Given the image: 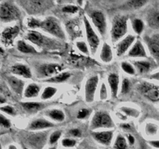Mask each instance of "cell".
Instances as JSON below:
<instances>
[{"instance_id": "6da1fadb", "label": "cell", "mask_w": 159, "mask_h": 149, "mask_svg": "<svg viewBox=\"0 0 159 149\" xmlns=\"http://www.w3.org/2000/svg\"><path fill=\"white\" fill-rule=\"evenodd\" d=\"M26 39L39 47H43L48 50L60 47V44H59L60 43H58L57 40L45 37L43 34L35 30L29 31L26 34Z\"/></svg>"}, {"instance_id": "7a4b0ae2", "label": "cell", "mask_w": 159, "mask_h": 149, "mask_svg": "<svg viewBox=\"0 0 159 149\" xmlns=\"http://www.w3.org/2000/svg\"><path fill=\"white\" fill-rule=\"evenodd\" d=\"M19 5L22 6L29 14H37L44 12L53 6L51 1H39V0H30V1H19Z\"/></svg>"}, {"instance_id": "3957f363", "label": "cell", "mask_w": 159, "mask_h": 149, "mask_svg": "<svg viewBox=\"0 0 159 149\" xmlns=\"http://www.w3.org/2000/svg\"><path fill=\"white\" fill-rule=\"evenodd\" d=\"M21 12L19 8L10 2H2L0 4V18L2 23H9L20 20Z\"/></svg>"}, {"instance_id": "277c9868", "label": "cell", "mask_w": 159, "mask_h": 149, "mask_svg": "<svg viewBox=\"0 0 159 149\" xmlns=\"http://www.w3.org/2000/svg\"><path fill=\"white\" fill-rule=\"evenodd\" d=\"M127 16H116L113 20V25L111 29V39L113 42L117 41L122 38L127 31Z\"/></svg>"}, {"instance_id": "5b68a950", "label": "cell", "mask_w": 159, "mask_h": 149, "mask_svg": "<svg viewBox=\"0 0 159 149\" xmlns=\"http://www.w3.org/2000/svg\"><path fill=\"white\" fill-rule=\"evenodd\" d=\"M40 28L54 37L62 39V40L65 39V32L61 26L58 20L54 17H48L44 20L41 21Z\"/></svg>"}, {"instance_id": "8992f818", "label": "cell", "mask_w": 159, "mask_h": 149, "mask_svg": "<svg viewBox=\"0 0 159 149\" xmlns=\"http://www.w3.org/2000/svg\"><path fill=\"white\" fill-rule=\"evenodd\" d=\"M114 127L113 120L107 112H96L91 121L92 130L98 128H111Z\"/></svg>"}, {"instance_id": "52a82bcc", "label": "cell", "mask_w": 159, "mask_h": 149, "mask_svg": "<svg viewBox=\"0 0 159 149\" xmlns=\"http://www.w3.org/2000/svg\"><path fill=\"white\" fill-rule=\"evenodd\" d=\"M141 94L152 102H159V86L149 82H142L139 85Z\"/></svg>"}, {"instance_id": "ba28073f", "label": "cell", "mask_w": 159, "mask_h": 149, "mask_svg": "<svg viewBox=\"0 0 159 149\" xmlns=\"http://www.w3.org/2000/svg\"><path fill=\"white\" fill-rule=\"evenodd\" d=\"M84 24H85V33H86L88 43L90 46V50L92 51V54H96V51H97L98 47H99L100 40H99V37H98L97 34L94 31L93 28L92 27L89 21L87 20L85 16L84 17Z\"/></svg>"}, {"instance_id": "9c48e42d", "label": "cell", "mask_w": 159, "mask_h": 149, "mask_svg": "<svg viewBox=\"0 0 159 149\" xmlns=\"http://www.w3.org/2000/svg\"><path fill=\"white\" fill-rule=\"evenodd\" d=\"M144 42L147 44L151 55L159 65V33L144 37Z\"/></svg>"}, {"instance_id": "30bf717a", "label": "cell", "mask_w": 159, "mask_h": 149, "mask_svg": "<svg viewBox=\"0 0 159 149\" xmlns=\"http://www.w3.org/2000/svg\"><path fill=\"white\" fill-rule=\"evenodd\" d=\"M89 15L99 34L102 36L105 35L107 33V20L103 12L99 10H93L90 12Z\"/></svg>"}, {"instance_id": "8fae6325", "label": "cell", "mask_w": 159, "mask_h": 149, "mask_svg": "<svg viewBox=\"0 0 159 149\" xmlns=\"http://www.w3.org/2000/svg\"><path fill=\"white\" fill-rule=\"evenodd\" d=\"M62 70V67L58 64H43L40 65L37 69V73L40 78L54 77Z\"/></svg>"}, {"instance_id": "7c38bea8", "label": "cell", "mask_w": 159, "mask_h": 149, "mask_svg": "<svg viewBox=\"0 0 159 149\" xmlns=\"http://www.w3.org/2000/svg\"><path fill=\"white\" fill-rule=\"evenodd\" d=\"M46 138L45 133H31L26 138V144L31 149H42L46 142Z\"/></svg>"}, {"instance_id": "4fadbf2b", "label": "cell", "mask_w": 159, "mask_h": 149, "mask_svg": "<svg viewBox=\"0 0 159 149\" xmlns=\"http://www.w3.org/2000/svg\"><path fill=\"white\" fill-rule=\"evenodd\" d=\"M20 27L18 26H14L12 27L10 26V27L6 28L2 31V43L6 45V46H9V45L12 44L14 39L16 38V37L20 33Z\"/></svg>"}, {"instance_id": "5bb4252c", "label": "cell", "mask_w": 159, "mask_h": 149, "mask_svg": "<svg viewBox=\"0 0 159 149\" xmlns=\"http://www.w3.org/2000/svg\"><path fill=\"white\" fill-rule=\"evenodd\" d=\"M99 78L97 75L93 76L89 78L85 84V100L89 102H91L94 100L95 93L97 88Z\"/></svg>"}, {"instance_id": "9a60e30c", "label": "cell", "mask_w": 159, "mask_h": 149, "mask_svg": "<svg viewBox=\"0 0 159 149\" xmlns=\"http://www.w3.org/2000/svg\"><path fill=\"white\" fill-rule=\"evenodd\" d=\"M146 20L148 26L152 29L159 30V7L150 9L147 14Z\"/></svg>"}, {"instance_id": "2e32d148", "label": "cell", "mask_w": 159, "mask_h": 149, "mask_svg": "<svg viewBox=\"0 0 159 149\" xmlns=\"http://www.w3.org/2000/svg\"><path fill=\"white\" fill-rule=\"evenodd\" d=\"M93 138L97 142L100 143L103 145H110L113 139V131H100V132H93L92 133Z\"/></svg>"}, {"instance_id": "e0dca14e", "label": "cell", "mask_w": 159, "mask_h": 149, "mask_svg": "<svg viewBox=\"0 0 159 149\" xmlns=\"http://www.w3.org/2000/svg\"><path fill=\"white\" fill-rule=\"evenodd\" d=\"M134 40L135 37L133 35H128L124 40H121L118 43L117 47H116V54H117V56H119V57L122 56L129 49V47L131 46Z\"/></svg>"}, {"instance_id": "ac0fdd59", "label": "cell", "mask_w": 159, "mask_h": 149, "mask_svg": "<svg viewBox=\"0 0 159 149\" xmlns=\"http://www.w3.org/2000/svg\"><path fill=\"white\" fill-rule=\"evenodd\" d=\"M11 71L13 74L22 76V77L26 78V79L32 78V73H31L29 67L25 65H22V64H16V65H13L12 67Z\"/></svg>"}, {"instance_id": "d6986e66", "label": "cell", "mask_w": 159, "mask_h": 149, "mask_svg": "<svg viewBox=\"0 0 159 149\" xmlns=\"http://www.w3.org/2000/svg\"><path fill=\"white\" fill-rule=\"evenodd\" d=\"M8 84L9 86L11 87L12 90L15 92L16 94H22L23 91V87H24V82L19 79L17 78L13 77V76H10V77L6 78Z\"/></svg>"}, {"instance_id": "ffe728a7", "label": "cell", "mask_w": 159, "mask_h": 149, "mask_svg": "<svg viewBox=\"0 0 159 149\" xmlns=\"http://www.w3.org/2000/svg\"><path fill=\"white\" fill-rule=\"evenodd\" d=\"M129 57H147V53H146L145 49L144 46L141 43L140 40H137L136 43L134 44L131 49L130 50L128 53Z\"/></svg>"}, {"instance_id": "44dd1931", "label": "cell", "mask_w": 159, "mask_h": 149, "mask_svg": "<svg viewBox=\"0 0 159 149\" xmlns=\"http://www.w3.org/2000/svg\"><path fill=\"white\" fill-rule=\"evenodd\" d=\"M54 124L50 121L47 120L45 119H37L35 120L32 121L30 124L28 128L30 130H41V129L49 128V127H54Z\"/></svg>"}, {"instance_id": "7402d4cb", "label": "cell", "mask_w": 159, "mask_h": 149, "mask_svg": "<svg viewBox=\"0 0 159 149\" xmlns=\"http://www.w3.org/2000/svg\"><path fill=\"white\" fill-rule=\"evenodd\" d=\"M67 30L69 33L70 35L73 37H77L79 36L82 35V30L80 29L79 23L76 20L70 21L67 23Z\"/></svg>"}, {"instance_id": "603a6c76", "label": "cell", "mask_w": 159, "mask_h": 149, "mask_svg": "<svg viewBox=\"0 0 159 149\" xmlns=\"http://www.w3.org/2000/svg\"><path fill=\"white\" fill-rule=\"evenodd\" d=\"M21 106L23 107V110L29 113H36L41 110L42 108L45 106L43 103L36 102H21Z\"/></svg>"}, {"instance_id": "cb8c5ba5", "label": "cell", "mask_w": 159, "mask_h": 149, "mask_svg": "<svg viewBox=\"0 0 159 149\" xmlns=\"http://www.w3.org/2000/svg\"><path fill=\"white\" fill-rule=\"evenodd\" d=\"M100 58L105 63H109L113 59V52L111 47L107 43H104L102 45V51L100 54Z\"/></svg>"}, {"instance_id": "d4e9b609", "label": "cell", "mask_w": 159, "mask_h": 149, "mask_svg": "<svg viewBox=\"0 0 159 149\" xmlns=\"http://www.w3.org/2000/svg\"><path fill=\"white\" fill-rule=\"evenodd\" d=\"M108 82L110 85V90L113 96L116 97L118 93V85H119V76L116 74H110L108 77Z\"/></svg>"}, {"instance_id": "484cf974", "label": "cell", "mask_w": 159, "mask_h": 149, "mask_svg": "<svg viewBox=\"0 0 159 149\" xmlns=\"http://www.w3.org/2000/svg\"><path fill=\"white\" fill-rule=\"evenodd\" d=\"M17 49L19 51L24 54H37V51L31 45L28 44L24 40H19L17 42Z\"/></svg>"}, {"instance_id": "4316f807", "label": "cell", "mask_w": 159, "mask_h": 149, "mask_svg": "<svg viewBox=\"0 0 159 149\" xmlns=\"http://www.w3.org/2000/svg\"><path fill=\"white\" fill-rule=\"evenodd\" d=\"M40 88L39 85L32 83L30 84L24 91V96L26 98H34L38 96Z\"/></svg>"}, {"instance_id": "83f0119b", "label": "cell", "mask_w": 159, "mask_h": 149, "mask_svg": "<svg viewBox=\"0 0 159 149\" xmlns=\"http://www.w3.org/2000/svg\"><path fill=\"white\" fill-rule=\"evenodd\" d=\"M134 65L140 74L147 73L151 68V63L147 61H134Z\"/></svg>"}, {"instance_id": "f1b7e54d", "label": "cell", "mask_w": 159, "mask_h": 149, "mask_svg": "<svg viewBox=\"0 0 159 149\" xmlns=\"http://www.w3.org/2000/svg\"><path fill=\"white\" fill-rule=\"evenodd\" d=\"M71 62L74 65L77 66H84V65H88L89 64H93L92 60H90L89 57H84L82 55H71Z\"/></svg>"}, {"instance_id": "f546056e", "label": "cell", "mask_w": 159, "mask_h": 149, "mask_svg": "<svg viewBox=\"0 0 159 149\" xmlns=\"http://www.w3.org/2000/svg\"><path fill=\"white\" fill-rule=\"evenodd\" d=\"M70 76H71V74H70V73L62 72L57 74V75L54 76V77L50 78L49 79H47L45 82H51V83H60V82H65V81H66Z\"/></svg>"}, {"instance_id": "4dcf8cb0", "label": "cell", "mask_w": 159, "mask_h": 149, "mask_svg": "<svg viewBox=\"0 0 159 149\" xmlns=\"http://www.w3.org/2000/svg\"><path fill=\"white\" fill-rule=\"evenodd\" d=\"M47 115L52 120L59 121V122L63 121L65 118V113L60 110H51L47 113Z\"/></svg>"}, {"instance_id": "1f68e13d", "label": "cell", "mask_w": 159, "mask_h": 149, "mask_svg": "<svg viewBox=\"0 0 159 149\" xmlns=\"http://www.w3.org/2000/svg\"><path fill=\"white\" fill-rule=\"evenodd\" d=\"M132 27L137 34H141L144 30V22L140 19H134L132 20Z\"/></svg>"}, {"instance_id": "d6a6232c", "label": "cell", "mask_w": 159, "mask_h": 149, "mask_svg": "<svg viewBox=\"0 0 159 149\" xmlns=\"http://www.w3.org/2000/svg\"><path fill=\"white\" fill-rule=\"evenodd\" d=\"M114 149H127V143L125 138L118 135L114 143Z\"/></svg>"}, {"instance_id": "836d02e7", "label": "cell", "mask_w": 159, "mask_h": 149, "mask_svg": "<svg viewBox=\"0 0 159 149\" xmlns=\"http://www.w3.org/2000/svg\"><path fill=\"white\" fill-rule=\"evenodd\" d=\"M57 93V88H53V87H47L44 90H43V93L41 95L42 99H51L53 96L55 95Z\"/></svg>"}, {"instance_id": "e575fe53", "label": "cell", "mask_w": 159, "mask_h": 149, "mask_svg": "<svg viewBox=\"0 0 159 149\" xmlns=\"http://www.w3.org/2000/svg\"><path fill=\"white\" fill-rule=\"evenodd\" d=\"M146 3H147L146 1H136V0H134V1L127 2L125 6L129 9H139Z\"/></svg>"}, {"instance_id": "d590c367", "label": "cell", "mask_w": 159, "mask_h": 149, "mask_svg": "<svg viewBox=\"0 0 159 149\" xmlns=\"http://www.w3.org/2000/svg\"><path fill=\"white\" fill-rule=\"evenodd\" d=\"M121 68H122V69L124 70L126 73H127V74H134L135 73H136V70L134 68L133 65L127 63V62L126 61L122 62V64H121Z\"/></svg>"}, {"instance_id": "8d00e7d4", "label": "cell", "mask_w": 159, "mask_h": 149, "mask_svg": "<svg viewBox=\"0 0 159 149\" xmlns=\"http://www.w3.org/2000/svg\"><path fill=\"white\" fill-rule=\"evenodd\" d=\"M40 24H41V21L37 19L31 17L28 20L27 25L28 27L31 28V29H36V28H40Z\"/></svg>"}, {"instance_id": "74e56055", "label": "cell", "mask_w": 159, "mask_h": 149, "mask_svg": "<svg viewBox=\"0 0 159 149\" xmlns=\"http://www.w3.org/2000/svg\"><path fill=\"white\" fill-rule=\"evenodd\" d=\"M61 136V130H56V131L53 132L52 133L50 136V144H54L57 141L59 140V138Z\"/></svg>"}, {"instance_id": "f35d334b", "label": "cell", "mask_w": 159, "mask_h": 149, "mask_svg": "<svg viewBox=\"0 0 159 149\" xmlns=\"http://www.w3.org/2000/svg\"><path fill=\"white\" fill-rule=\"evenodd\" d=\"M76 47L78 49L81 51V52L84 53L85 54L89 55V50L88 47H87L86 43L84 41H78L76 42Z\"/></svg>"}, {"instance_id": "ab89813d", "label": "cell", "mask_w": 159, "mask_h": 149, "mask_svg": "<svg viewBox=\"0 0 159 149\" xmlns=\"http://www.w3.org/2000/svg\"><path fill=\"white\" fill-rule=\"evenodd\" d=\"M61 144L65 147H72L76 144V141L71 138H64L61 141Z\"/></svg>"}, {"instance_id": "60d3db41", "label": "cell", "mask_w": 159, "mask_h": 149, "mask_svg": "<svg viewBox=\"0 0 159 149\" xmlns=\"http://www.w3.org/2000/svg\"><path fill=\"white\" fill-rule=\"evenodd\" d=\"M78 10H79L78 6H73V5H68L62 9L63 12H68V13H75Z\"/></svg>"}, {"instance_id": "b9f144b4", "label": "cell", "mask_w": 159, "mask_h": 149, "mask_svg": "<svg viewBox=\"0 0 159 149\" xmlns=\"http://www.w3.org/2000/svg\"><path fill=\"white\" fill-rule=\"evenodd\" d=\"M130 88V82L127 79H124L122 82V88H121V93L123 94H125L129 91Z\"/></svg>"}, {"instance_id": "7bdbcfd3", "label": "cell", "mask_w": 159, "mask_h": 149, "mask_svg": "<svg viewBox=\"0 0 159 149\" xmlns=\"http://www.w3.org/2000/svg\"><path fill=\"white\" fill-rule=\"evenodd\" d=\"M0 110H1L2 112L6 113L7 114L11 115V116H14V115H16L15 110H14V109L12 108V106H2L1 108H0Z\"/></svg>"}, {"instance_id": "ee69618b", "label": "cell", "mask_w": 159, "mask_h": 149, "mask_svg": "<svg viewBox=\"0 0 159 149\" xmlns=\"http://www.w3.org/2000/svg\"><path fill=\"white\" fill-rule=\"evenodd\" d=\"M146 130L149 134H155L157 133V130H158V127L155 124H148L146 127Z\"/></svg>"}, {"instance_id": "f6af8a7d", "label": "cell", "mask_w": 159, "mask_h": 149, "mask_svg": "<svg viewBox=\"0 0 159 149\" xmlns=\"http://www.w3.org/2000/svg\"><path fill=\"white\" fill-rule=\"evenodd\" d=\"M90 111L87 109H82L78 113V118L79 119H85L86 116H88L89 115Z\"/></svg>"}, {"instance_id": "bcb514c9", "label": "cell", "mask_w": 159, "mask_h": 149, "mask_svg": "<svg viewBox=\"0 0 159 149\" xmlns=\"http://www.w3.org/2000/svg\"><path fill=\"white\" fill-rule=\"evenodd\" d=\"M0 122H1L2 126L6 127V128H8V127H10L11 125L10 121H9L8 119H6L3 115H0Z\"/></svg>"}, {"instance_id": "7dc6e473", "label": "cell", "mask_w": 159, "mask_h": 149, "mask_svg": "<svg viewBox=\"0 0 159 149\" xmlns=\"http://www.w3.org/2000/svg\"><path fill=\"white\" fill-rule=\"evenodd\" d=\"M69 133L71 136L76 137V138H79L82 135V132L79 129H71V130H70Z\"/></svg>"}, {"instance_id": "c3c4849f", "label": "cell", "mask_w": 159, "mask_h": 149, "mask_svg": "<svg viewBox=\"0 0 159 149\" xmlns=\"http://www.w3.org/2000/svg\"><path fill=\"white\" fill-rule=\"evenodd\" d=\"M100 98L102 99H105L107 98V88H106L105 84H102L100 90Z\"/></svg>"}, {"instance_id": "681fc988", "label": "cell", "mask_w": 159, "mask_h": 149, "mask_svg": "<svg viewBox=\"0 0 159 149\" xmlns=\"http://www.w3.org/2000/svg\"><path fill=\"white\" fill-rule=\"evenodd\" d=\"M149 144L152 146V147H155V148H159V140H155V141H150Z\"/></svg>"}, {"instance_id": "f907efd6", "label": "cell", "mask_w": 159, "mask_h": 149, "mask_svg": "<svg viewBox=\"0 0 159 149\" xmlns=\"http://www.w3.org/2000/svg\"><path fill=\"white\" fill-rule=\"evenodd\" d=\"M127 139H128V142L130 144L133 145V144H134L135 140H134V138L132 135H127Z\"/></svg>"}, {"instance_id": "816d5d0a", "label": "cell", "mask_w": 159, "mask_h": 149, "mask_svg": "<svg viewBox=\"0 0 159 149\" xmlns=\"http://www.w3.org/2000/svg\"><path fill=\"white\" fill-rule=\"evenodd\" d=\"M150 79H155V80H158L159 81V72L155 73V74H152V75L150 77Z\"/></svg>"}, {"instance_id": "f5cc1de1", "label": "cell", "mask_w": 159, "mask_h": 149, "mask_svg": "<svg viewBox=\"0 0 159 149\" xmlns=\"http://www.w3.org/2000/svg\"><path fill=\"white\" fill-rule=\"evenodd\" d=\"M0 99H1V100H0V102H1V104H2L3 102H5V101H4V98L2 97V96H1V97H0Z\"/></svg>"}, {"instance_id": "db71d44e", "label": "cell", "mask_w": 159, "mask_h": 149, "mask_svg": "<svg viewBox=\"0 0 159 149\" xmlns=\"http://www.w3.org/2000/svg\"><path fill=\"white\" fill-rule=\"evenodd\" d=\"M9 149H16V147L14 145H11V146H9Z\"/></svg>"}, {"instance_id": "11a10c76", "label": "cell", "mask_w": 159, "mask_h": 149, "mask_svg": "<svg viewBox=\"0 0 159 149\" xmlns=\"http://www.w3.org/2000/svg\"><path fill=\"white\" fill-rule=\"evenodd\" d=\"M48 149H57V147H56V146H53V147H51Z\"/></svg>"}, {"instance_id": "9f6ffc18", "label": "cell", "mask_w": 159, "mask_h": 149, "mask_svg": "<svg viewBox=\"0 0 159 149\" xmlns=\"http://www.w3.org/2000/svg\"><path fill=\"white\" fill-rule=\"evenodd\" d=\"M23 149H29V148H27V147H23Z\"/></svg>"}]
</instances>
